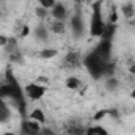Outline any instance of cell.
<instances>
[{
    "label": "cell",
    "instance_id": "6da1fadb",
    "mask_svg": "<svg viewBox=\"0 0 135 135\" xmlns=\"http://www.w3.org/2000/svg\"><path fill=\"white\" fill-rule=\"evenodd\" d=\"M0 99H11L22 118H27V96L24 88L21 86L17 77L13 69L8 68L5 71V82L0 83Z\"/></svg>",
    "mask_w": 135,
    "mask_h": 135
},
{
    "label": "cell",
    "instance_id": "7a4b0ae2",
    "mask_svg": "<svg viewBox=\"0 0 135 135\" xmlns=\"http://www.w3.org/2000/svg\"><path fill=\"white\" fill-rule=\"evenodd\" d=\"M83 68L86 69V72L90 74V77L93 80H101L104 77V72H105V66L108 61H104L101 57H98L93 50L90 54H86L83 57Z\"/></svg>",
    "mask_w": 135,
    "mask_h": 135
},
{
    "label": "cell",
    "instance_id": "3957f363",
    "mask_svg": "<svg viewBox=\"0 0 135 135\" xmlns=\"http://www.w3.org/2000/svg\"><path fill=\"white\" fill-rule=\"evenodd\" d=\"M105 27L104 14H102V2L98 0L91 5V16H90V36L101 38L102 30Z\"/></svg>",
    "mask_w": 135,
    "mask_h": 135
},
{
    "label": "cell",
    "instance_id": "277c9868",
    "mask_svg": "<svg viewBox=\"0 0 135 135\" xmlns=\"http://www.w3.org/2000/svg\"><path fill=\"white\" fill-rule=\"evenodd\" d=\"M69 25H71V32H72L74 39H80L83 36V33H85V22H83L82 13L79 11V5L75 6V13L69 19Z\"/></svg>",
    "mask_w": 135,
    "mask_h": 135
},
{
    "label": "cell",
    "instance_id": "5b68a950",
    "mask_svg": "<svg viewBox=\"0 0 135 135\" xmlns=\"http://www.w3.org/2000/svg\"><path fill=\"white\" fill-rule=\"evenodd\" d=\"M24 91H25V96H27L28 99H32V101H39V99H42V96L46 94L47 86H46V85H41V83H38V82H32V83H28V85L24 86Z\"/></svg>",
    "mask_w": 135,
    "mask_h": 135
},
{
    "label": "cell",
    "instance_id": "8992f818",
    "mask_svg": "<svg viewBox=\"0 0 135 135\" xmlns=\"http://www.w3.org/2000/svg\"><path fill=\"white\" fill-rule=\"evenodd\" d=\"M41 127H42V124L36 123L33 119H30V118H22L19 131H21V135H39Z\"/></svg>",
    "mask_w": 135,
    "mask_h": 135
},
{
    "label": "cell",
    "instance_id": "52a82bcc",
    "mask_svg": "<svg viewBox=\"0 0 135 135\" xmlns=\"http://www.w3.org/2000/svg\"><path fill=\"white\" fill-rule=\"evenodd\" d=\"M112 49H113L112 41H104V39H101L96 44V47L93 49V52L98 57H101L104 61H112Z\"/></svg>",
    "mask_w": 135,
    "mask_h": 135
},
{
    "label": "cell",
    "instance_id": "ba28073f",
    "mask_svg": "<svg viewBox=\"0 0 135 135\" xmlns=\"http://www.w3.org/2000/svg\"><path fill=\"white\" fill-rule=\"evenodd\" d=\"M83 57H80L79 52H68L63 58V66L65 69L69 71H74V69H79L80 66H83Z\"/></svg>",
    "mask_w": 135,
    "mask_h": 135
},
{
    "label": "cell",
    "instance_id": "9c48e42d",
    "mask_svg": "<svg viewBox=\"0 0 135 135\" xmlns=\"http://www.w3.org/2000/svg\"><path fill=\"white\" fill-rule=\"evenodd\" d=\"M50 14H52V17H54V19H57V21H65V22H66L68 9H66V6H65L63 3L57 2V3H55V6L50 9Z\"/></svg>",
    "mask_w": 135,
    "mask_h": 135
},
{
    "label": "cell",
    "instance_id": "30bf717a",
    "mask_svg": "<svg viewBox=\"0 0 135 135\" xmlns=\"http://www.w3.org/2000/svg\"><path fill=\"white\" fill-rule=\"evenodd\" d=\"M116 30H118V24L105 22V27H104L102 35H101V39H104V41H113V38L116 35Z\"/></svg>",
    "mask_w": 135,
    "mask_h": 135
},
{
    "label": "cell",
    "instance_id": "8fae6325",
    "mask_svg": "<svg viewBox=\"0 0 135 135\" xmlns=\"http://www.w3.org/2000/svg\"><path fill=\"white\" fill-rule=\"evenodd\" d=\"M11 119V108L6 105L5 99H0V124H5Z\"/></svg>",
    "mask_w": 135,
    "mask_h": 135
},
{
    "label": "cell",
    "instance_id": "7c38bea8",
    "mask_svg": "<svg viewBox=\"0 0 135 135\" xmlns=\"http://www.w3.org/2000/svg\"><path fill=\"white\" fill-rule=\"evenodd\" d=\"M33 35L39 42H47V39H49V30L44 25H38L33 30Z\"/></svg>",
    "mask_w": 135,
    "mask_h": 135
},
{
    "label": "cell",
    "instance_id": "4fadbf2b",
    "mask_svg": "<svg viewBox=\"0 0 135 135\" xmlns=\"http://www.w3.org/2000/svg\"><path fill=\"white\" fill-rule=\"evenodd\" d=\"M27 118L33 119V121L39 123V124H44V123H46V113L42 112V108H33Z\"/></svg>",
    "mask_w": 135,
    "mask_h": 135
},
{
    "label": "cell",
    "instance_id": "5bb4252c",
    "mask_svg": "<svg viewBox=\"0 0 135 135\" xmlns=\"http://www.w3.org/2000/svg\"><path fill=\"white\" fill-rule=\"evenodd\" d=\"M121 13L126 19H132L135 16V8H134V3L132 2H126L121 5Z\"/></svg>",
    "mask_w": 135,
    "mask_h": 135
},
{
    "label": "cell",
    "instance_id": "9a60e30c",
    "mask_svg": "<svg viewBox=\"0 0 135 135\" xmlns=\"http://www.w3.org/2000/svg\"><path fill=\"white\" fill-rule=\"evenodd\" d=\"M50 30L55 35H63L66 32V22H65V21H57V19H54V22H52V25H50Z\"/></svg>",
    "mask_w": 135,
    "mask_h": 135
},
{
    "label": "cell",
    "instance_id": "2e32d148",
    "mask_svg": "<svg viewBox=\"0 0 135 135\" xmlns=\"http://www.w3.org/2000/svg\"><path fill=\"white\" fill-rule=\"evenodd\" d=\"M65 85H66L68 90H79V88L82 86V82H80L79 77H75V75H69V77L66 79V82H65Z\"/></svg>",
    "mask_w": 135,
    "mask_h": 135
},
{
    "label": "cell",
    "instance_id": "e0dca14e",
    "mask_svg": "<svg viewBox=\"0 0 135 135\" xmlns=\"http://www.w3.org/2000/svg\"><path fill=\"white\" fill-rule=\"evenodd\" d=\"M86 134V127L80 126V124H71L66 129V135H85Z\"/></svg>",
    "mask_w": 135,
    "mask_h": 135
},
{
    "label": "cell",
    "instance_id": "ac0fdd59",
    "mask_svg": "<svg viewBox=\"0 0 135 135\" xmlns=\"http://www.w3.org/2000/svg\"><path fill=\"white\" fill-rule=\"evenodd\" d=\"M3 49H5V54H6V55H11L13 52L19 50L17 39H16V38H9V39H8V42H6V46H5Z\"/></svg>",
    "mask_w": 135,
    "mask_h": 135
},
{
    "label": "cell",
    "instance_id": "d6986e66",
    "mask_svg": "<svg viewBox=\"0 0 135 135\" xmlns=\"http://www.w3.org/2000/svg\"><path fill=\"white\" fill-rule=\"evenodd\" d=\"M8 60H9L13 65H24V63H25L24 54H22L21 50H16V52H13L11 55H8Z\"/></svg>",
    "mask_w": 135,
    "mask_h": 135
},
{
    "label": "cell",
    "instance_id": "ffe728a7",
    "mask_svg": "<svg viewBox=\"0 0 135 135\" xmlns=\"http://www.w3.org/2000/svg\"><path fill=\"white\" fill-rule=\"evenodd\" d=\"M85 135H108V131L102 126H91V127H86V134Z\"/></svg>",
    "mask_w": 135,
    "mask_h": 135
},
{
    "label": "cell",
    "instance_id": "44dd1931",
    "mask_svg": "<svg viewBox=\"0 0 135 135\" xmlns=\"http://www.w3.org/2000/svg\"><path fill=\"white\" fill-rule=\"evenodd\" d=\"M118 86H119V82L116 77H107L105 79V90L107 91H115V90H118Z\"/></svg>",
    "mask_w": 135,
    "mask_h": 135
},
{
    "label": "cell",
    "instance_id": "7402d4cb",
    "mask_svg": "<svg viewBox=\"0 0 135 135\" xmlns=\"http://www.w3.org/2000/svg\"><path fill=\"white\" fill-rule=\"evenodd\" d=\"M55 55H58V50H57V49H42V50L39 52V57L44 58V60L54 58Z\"/></svg>",
    "mask_w": 135,
    "mask_h": 135
},
{
    "label": "cell",
    "instance_id": "603a6c76",
    "mask_svg": "<svg viewBox=\"0 0 135 135\" xmlns=\"http://www.w3.org/2000/svg\"><path fill=\"white\" fill-rule=\"evenodd\" d=\"M35 14H36V17H39V19H46L47 16H49V9H46V8H42V6H36V9H35Z\"/></svg>",
    "mask_w": 135,
    "mask_h": 135
},
{
    "label": "cell",
    "instance_id": "cb8c5ba5",
    "mask_svg": "<svg viewBox=\"0 0 135 135\" xmlns=\"http://www.w3.org/2000/svg\"><path fill=\"white\" fill-rule=\"evenodd\" d=\"M38 3H39V6H42L46 9H52L55 6L57 0H38Z\"/></svg>",
    "mask_w": 135,
    "mask_h": 135
},
{
    "label": "cell",
    "instance_id": "d4e9b609",
    "mask_svg": "<svg viewBox=\"0 0 135 135\" xmlns=\"http://www.w3.org/2000/svg\"><path fill=\"white\" fill-rule=\"evenodd\" d=\"M108 22H112V24H118V8H116V6H113V8H112L110 21H108Z\"/></svg>",
    "mask_w": 135,
    "mask_h": 135
},
{
    "label": "cell",
    "instance_id": "484cf974",
    "mask_svg": "<svg viewBox=\"0 0 135 135\" xmlns=\"http://www.w3.org/2000/svg\"><path fill=\"white\" fill-rule=\"evenodd\" d=\"M105 116H108V110H99L98 113H94L93 119H94V121H99V119H102V118H105Z\"/></svg>",
    "mask_w": 135,
    "mask_h": 135
},
{
    "label": "cell",
    "instance_id": "4316f807",
    "mask_svg": "<svg viewBox=\"0 0 135 135\" xmlns=\"http://www.w3.org/2000/svg\"><path fill=\"white\" fill-rule=\"evenodd\" d=\"M39 135H55V134H54V131H52V129H49V127H44V126H42Z\"/></svg>",
    "mask_w": 135,
    "mask_h": 135
},
{
    "label": "cell",
    "instance_id": "83f0119b",
    "mask_svg": "<svg viewBox=\"0 0 135 135\" xmlns=\"http://www.w3.org/2000/svg\"><path fill=\"white\" fill-rule=\"evenodd\" d=\"M36 82H38V83H41V85H46V86H47L49 79H47V77H44V75H41V77H38V79H36Z\"/></svg>",
    "mask_w": 135,
    "mask_h": 135
},
{
    "label": "cell",
    "instance_id": "f1b7e54d",
    "mask_svg": "<svg viewBox=\"0 0 135 135\" xmlns=\"http://www.w3.org/2000/svg\"><path fill=\"white\" fill-rule=\"evenodd\" d=\"M8 39H9V36L0 35V47H5V46H6V42H8Z\"/></svg>",
    "mask_w": 135,
    "mask_h": 135
},
{
    "label": "cell",
    "instance_id": "f546056e",
    "mask_svg": "<svg viewBox=\"0 0 135 135\" xmlns=\"http://www.w3.org/2000/svg\"><path fill=\"white\" fill-rule=\"evenodd\" d=\"M28 33H30V27H28V25H25V27L22 28V32H21V36H22V38H25Z\"/></svg>",
    "mask_w": 135,
    "mask_h": 135
},
{
    "label": "cell",
    "instance_id": "4dcf8cb0",
    "mask_svg": "<svg viewBox=\"0 0 135 135\" xmlns=\"http://www.w3.org/2000/svg\"><path fill=\"white\" fill-rule=\"evenodd\" d=\"M131 98H132V99L135 101V88L132 90V91H131Z\"/></svg>",
    "mask_w": 135,
    "mask_h": 135
},
{
    "label": "cell",
    "instance_id": "1f68e13d",
    "mask_svg": "<svg viewBox=\"0 0 135 135\" xmlns=\"http://www.w3.org/2000/svg\"><path fill=\"white\" fill-rule=\"evenodd\" d=\"M129 71H131V72H132V74H135V65H132V66L129 68Z\"/></svg>",
    "mask_w": 135,
    "mask_h": 135
},
{
    "label": "cell",
    "instance_id": "d6a6232c",
    "mask_svg": "<svg viewBox=\"0 0 135 135\" xmlns=\"http://www.w3.org/2000/svg\"><path fill=\"white\" fill-rule=\"evenodd\" d=\"M3 135H16V134H13V132H5Z\"/></svg>",
    "mask_w": 135,
    "mask_h": 135
}]
</instances>
